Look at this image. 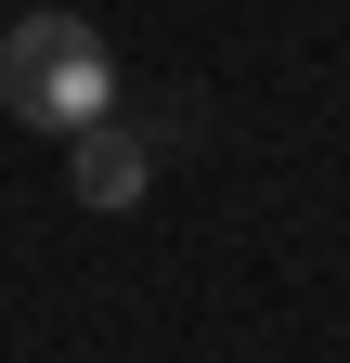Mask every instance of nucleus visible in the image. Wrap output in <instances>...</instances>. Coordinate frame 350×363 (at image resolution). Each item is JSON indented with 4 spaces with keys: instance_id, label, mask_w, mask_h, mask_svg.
Segmentation results:
<instances>
[{
    "instance_id": "1",
    "label": "nucleus",
    "mask_w": 350,
    "mask_h": 363,
    "mask_svg": "<svg viewBox=\"0 0 350 363\" xmlns=\"http://www.w3.org/2000/svg\"><path fill=\"white\" fill-rule=\"evenodd\" d=\"M0 104H13L26 130H52V143H65L78 117H104V104H117L104 26H91V13H52V0L13 13V26H0Z\"/></svg>"
},
{
    "instance_id": "2",
    "label": "nucleus",
    "mask_w": 350,
    "mask_h": 363,
    "mask_svg": "<svg viewBox=\"0 0 350 363\" xmlns=\"http://www.w3.org/2000/svg\"><path fill=\"white\" fill-rule=\"evenodd\" d=\"M65 182H78V208H143L156 195V130H130L117 104L78 117L65 130Z\"/></svg>"
}]
</instances>
